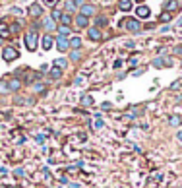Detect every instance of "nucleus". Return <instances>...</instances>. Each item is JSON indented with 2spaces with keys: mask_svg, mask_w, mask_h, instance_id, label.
Listing matches in <instances>:
<instances>
[{
  "mask_svg": "<svg viewBox=\"0 0 182 188\" xmlns=\"http://www.w3.org/2000/svg\"><path fill=\"white\" fill-rule=\"evenodd\" d=\"M153 66L155 68H167V66H173V60H169V58H155Z\"/></svg>",
  "mask_w": 182,
  "mask_h": 188,
  "instance_id": "0eeeda50",
  "label": "nucleus"
},
{
  "mask_svg": "<svg viewBox=\"0 0 182 188\" xmlns=\"http://www.w3.org/2000/svg\"><path fill=\"white\" fill-rule=\"evenodd\" d=\"M79 58H82V53H79V50H74V53L70 54V60H74V62H78Z\"/></svg>",
  "mask_w": 182,
  "mask_h": 188,
  "instance_id": "393cba45",
  "label": "nucleus"
},
{
  "mask_svg": "<svg viewBox=\"0 0 182 188\" xmlns=\"http://www.w3.org/2000/svg\"><path fill=\"white\" fill-rule=\"evenodd\" d=\"M66 10H68V12H74V10H76V4H74V2H66Z\"/></svg>",
  "mask_w": 182,
  "mask_h": 188,
  "instance_id": "cd10ccee",
  "label": "nucleus"
},
{
  "mask_svg": "<svg viewBox=\"0 0 182 188\" xmlns=\"http://www.w3.org/2000/svg\"><path fill=\"white\" fill-rule=\"evenodd\" d=\"M33 89H35V91H43V89H45V85H43V83H35Z\"/></svg>",
  "mask_w": 182,
  "mask_h": 188,
  "instance_id": "2f4dec72",
  "label": "nucleus"
},
{
  "mask_svg": "<svg viewBox=\"0 0 182 188\" xmlns=\"http://www.w3.org/2000/svg\"><path fill=\"white\" fill-rule=\"evenodd\" d=\"M35 142H37V144H43V142H45V136H43V134L35 136Z\"/></svg>",
  "mask_w": 182,
  "mask_h": 188,
  "instance_id": "7c9ffc66",
  "label": "nucleus"
},
{
  "mask_svg": "<svg viewBox=\"0 0 182 188\" xmlns=\"http://www.w3.org/2000/svg\"><path fill=\"white\" fill-rule=\"evenodd\" d=\"M120 27H124V29H128V31H132V33H138V31L142 29V23H140V19L126 18L124 22H120Z\"/></svg>",
  "mask_w": 182,
  "mask_h": 188,
  "instance_id": "f257e3e1",
  "label": "nucleus"
},
{
  "mask_svg": "<svg viewBox=\"0 0 182 188\" xmlns=\"http://www.w3.org/2000/svg\"><path fill=\"white\" fill-rule=\"evenodd\" d=\"M58 31H60V37L70 35V27H68V25H60V27H58Z\"/></svg>",
  "mask_w": 182,
  "mask_h": 188,
  "instance_id": "b1692460",
  "label": "nucleus"
},
{
  "mask_svg": "<svg viewBox=\"0 0 182 188\" xmlns=\"http://www.w3.org/2000/svg\"><path fill=\"white\" fill-rule=\"evenodd\" d=\"M93 105V97L91 95H83L82 97V107H91Z\"/></svg>",
  "mask_w": 182,
  "mask_h": 188,
  "instance_id": "412c9836",
  "label": "nucleus"
},
{
  "mask_svg": "<svg viewBox=\"0 0 182 188\" xmlns=\"http://www.w3.org/2000/svg\"><path fill=\"white\" fill-rule=\"evenodd\" d=\"M74 4H78V6H83V4H85V0H74Z\"/></svg>",
  "mask_w": 182,
  "mask_h": 188,
  "instance_id": "e433bc0d",
  "label": "nucleus"
},
{
  "mask_svg": "<svg viewBox=\"0 0 182 188\" xmlns=\"http://www.w3.org/2000/svg\"><path fill=\"white\" fill-rule=\"evenodd\" d=\"M93 126H95V128L99 130V128H103V126H105V122H103V120H99V118H97V120H95V124H93Z\"/></svg>",
  "mask_w": 182,
  "mask_h": 188,
  "instance_id": "c756f323",
  "label": "nucleus"
},
{
  "mask_svg": "<svg viewBox=\"0 0 182 188\" xmlns=\"http://www.w3.org/2000/svg\"><path fill=\"white\" fill-rule=\"evenodd\" d=\"M161 19H163V22H169V19H170V14H163Z\"/></svg>",
  "mask_w": 182,
  "mask_h": 188,
  "instance_id": "473e14b6",
  "label": "nucleus"
},
{
  "mask_svg": "<svg viewBox=\"0 0 182 188\" xmlns=\"http://www.w3.org/2000/svg\"><path fill=\"white\" fill-rule=\"evenodd\" d=\"M8 93H10V82L0 80V95H8Z\"/></svg>",
  "mask_w": 182,
  "mask_h": 188,
  "instance_id": "ddd939ff",
  "label": "nucleus"
},
{
  "mask_svg": "<svg viewBox=\"0 0 182 188\" xmlns=\"http://www.w3.org/2000/svg\"><path fill=\"white\" fill-rule=\"evenodd\" d=\"M68 43H70L72 49H79V47H82V39H79V37H72Z\"/></svg>",
  "mask_w": 182,
  "mask_h": 188,
  "instance_id": "aec40b11",
  "label": "nucleus"
},
{
  "mask_svg": "<svg viewBox=\"0 0 182 188\" xmlns=\"http://www.w3.org/2000/svg\"><path fill=\"white\" fill-rule=\"evenodd\" d=\"M52 43H54V41H52L51 35H45V37H43V49H45V50H49L52 47Z\"/></svg>",
  "mask_w": 182,
  "mask_h": 188,
  "instance_id": "2eb2a0df",
  "label": "nucleus"
},
{
  "mask_svg": "<svg viewBox=\"0 0 182 188\" xmlns=\"http://www.w3.org/2000/svg\"><path fill=\"white\" fill-rule=\"evenodd\" d=\"M60 22H62V25H70V23L74 22V19H72V16H70V14H62Z\"/></svg>",
  "mask_w": 182,
  "mask_h": 188,
  "instance_id": "4be33fe9",
  "label": "nucleus"
},
{
  "mask_svg": "<svg viewBox=\"0 0 182 188\" xmlns=\"http://www.w3.org/2000/svg\"><path fill=\"white\" fill-rule=\"evenodd\" d=\"M10 31H12V35L18 33V31H19V23H12V25H10Z\"/></svg>",
  "mask_w": 182,
  "mask_h": 188,
  "instance_id": "bb28decb",
  "label": "nucleus"
},
{
  "mask_svg": "<svg viewBox=\"0 0 182 188\" xmlns=\"http://www.w3.org/2000/svg\"><path fill=\"white\" fill-rule=\"evenodd\" d=\"M136 14H138V18H140V19H147V18H149V14H151V10H149L147 6H138Z\"/></svg>",
  "mask_w": 182,
  "mask_h": 188,
  "instance_id": "423d86ee",
  "label": "nucleus"
},
{
  "mask_svg": "<svg viewBox=\"0 0 182 188\" xmlns=\"http://www.w3.org/2000/svg\"><path fill=\"white\" fill-rule=\"evenodd\" d=\"M43 27H45L47 31H52V29H54V19H52V18H47L45 22H43Z\"/></svg>",
  "mask_w": 182,
  "mask_h": 188,
  "instance_id": "f3484780",
  "label": "nucleus"
},
{
  "mask_svg": "<svg viewBox=\"0 0 182 188\" xmlns=\"http://www.w3.org/2000/svg\"><path fill=\"white\" fill-rule=\"evenodd\" d=\"M76 25L78 27H87V18H85V16H76Z\"/></svg>",
  "mask_w": 182,
  "mask_h": 188,
  "instance_id": "dca6fc26",
  "label": "nucleus"
},
{
  "mask_svg": "<svg viewBox=\"0 0 182 188\" xmlns=\"http://www.w3.org/2000/svg\"><path fill=\"white\" fill-rule=\"evenodd\" d=\"M97 23H99V25H105L107 19H105V18H97Z\"/></svg>",
  "mask_w": 182,
  "mask_h": 188,
  "instance_id": "f704fd0d",
  "label": "nucleus"
},
{
  "mask_svg": "<svg viewBox=\"0 0 182 188\" xmlns=\"http://www.w3.org/2000/svg\"><path fill=\"white\" fill-rule=\"evenodd\" d=\"M101 109H103V111H107V109H110V103L107 101V103H103V105H101Z\"/></svg>",
  "mask_w": 182,
  "mask_h": 188,
  "instance_id": "72a5a7b5",
  "label": "nucleus"
},
{
  "mask_svg": "<svg viewBox=\"0 0 182 188\" xmlns=\"http://www.w3.org/2000/svg\"><path fill=\"white\" fill-rule=\"evenodd\" d=\"M176 138H178V140H180V142H182V130H180V132H178V134H176Z\"/></svg>",
  "mask_w": 182,
  "mask_h": 188,
  "instance_id": "4c0bfd02",
  "label": "nucleus"
},
{
  "mask_svg": "<svg viewBox=\"0 0 182 188\" xmlns=\"http://www.w3.org/2000/svg\"><path fill=\"white\" fill-rule=\"evenodd\" d=\"M37 41H39V37H37V31L35 29H31L27 31V35H25V47H27V50H33L37 49Z\"/></svg>",
  "mask_w": 182,
  "mask_h": 188,
  "instance_id": "f03ea898",
  "label": "nucleus"
},
{
  "mask_svg": "<svg viewBox=\"0 0 182 188\" xmlns=\"http://www.w3.org/2000/svg\"><path fill=\"white\" fill-rule=\"evenodd\" d=\"M51 18H52V19H54V22H56V19H60V18H62V12H58V10H54Z\"/></svg>",
  "mask_w": 182,
  "mask_h": 188,
  "instance_id": "a878e982",
  "label": "nucleus"
},
{
  "mask_svg": "<svg viewBox=\"0 0 182 188\" xmlns=\"http://www.w3.org/2000/svg\"><path fill=\"white\" fill-rule=\"evenodd\" d=\"M182 124V118L178 117V114H170L169 117V126H173V128H178Z\"/></svg>",
  "mask_w": 182,
  "mask_h": 188,
  "instance_id": "1a4fd4ad",
  "label": "nucleus"
},
{
  "mask_svg": "<svg viewBox=\"0 0 182 188\" xmlns=\"http://www.w3.org/2000/svg\"><path fill=\"white\" fill-rule=\"evenodd\" d=\"M19 87H21V82L18 80V78H14V80L10 82V91H18Z\"/></svg>",
  "mask_w": 182,
  "mask_h": 188,
  "instance_id": "6ab92c4d",
  "label": "nucleus"
},
{
  "mask_svg": "<svg viewBox=\"0 0 182 188\" xmlns=\"http://www.w3.org/2000/svg\"><path fill=\"white\" fill-rule=\"evenodd\" d=\"M0 37H2V39H10V37H12V31H10V27L4 22L0 23Z\"/></svg>",
  "mask_w": 182,
  "mask_h": 188,
  "instance_id": "6e6552de",
  "label": "nucleus"
},
{
  "mask_svg": "<svg viewBox=\"0 0 182 188\" xmlns=\"http://www.w3.org/2000/svg\"><path fill=\"white\" fill-rule=\"evenodd\" d=\"M118 8L122 12H130L132 10V0H118Z\"/></svg>",
  "mask_w": 182,
  "mask_h": 188,
  "instance_id": "4468645a",
  "label": "nucleus"
},
{
  "mask_svg": "<svg viewBox=\"0 0 182 188\" xmlns=\"http://www.w3.org/2000/svg\"><path fill=\"white\" fill-rule=\"evenodd\" d=\"M49 76H51V80H58V78H62V70L60 68H52L49 72Z\"/></svg>",
  "mask_w": 182,
  "mask_h": 188,
  "instance_id": "a211bd4d",
  "label": "nucleus"
},
{
  "mask_svg": "<svg viewBox=\"0 0 182 188\" xmlns=\"http://www.w3.org/2000/svg\"><path fill=\"white\" fill-rule=\"evenodd\" d=\"M66 64H68V60H66V58H56L52 66H54V68H60V70H62V68L66 66Z\"/></svg>",
  "mask_w": 182,
  "mask_h": 188,
  "instance_id": "5701e85b",
  "label": "nucleus"
},
{
  "mask_svg": "<svg viewBox=\"0 0 182 188\" xmlns=\"http://www.w3.org/2000/svg\"><path fill=\"white\" fill-rule=\"evenodd\" d=\"M174 53H176V54H182V45L176 47V49H174Z\"/></svg>",
  "mask_w": 182,
  "mask_h": 188,
  "instance_id": "c9c22d12",
  "label": "nucleus"
},
{
  "mask_svg": "<svg viewBox=\"0 0 182 188\" xmlns=\"http://www.w3.org/2000/svg\"><path fill=\"white\" fill-rule=\"evenodd\" d=\"M95 14V8L91 6V4H83L82 6V16H85V18H89V16Z\"/></svg>",
  "mask_w": 182,
  "mask_h": 188,
  "instance_id": "f8f14e48",
  "label": "nucleus"
},
{
  "mask_svg": "<svg viewBox=\"0 0 182 188\" xmlns=\"http://www.w3.org/2000/svg\"><path fill=\"white\" fill-rule=\"evenodd\" d=\"M180 6H182V0H170V2H167V6H165V8H167L169 14H170V12H174V10H178Z\"/></svg>",
  "mask_w": 182,
  "mask_h": 188,
  "instance_id": "9d476101",
  "label": "nucleus"
},
{
  "mask_svg": "<svg viewBox=\"0 0 182 188\" xmlns=\"http://www.w3.org/2000/svg\"><path fill=\"white\" fill-rule=\"evenodd\" d=\"M87 37L91 41H101V39H103V35H101V31L97 27H91V29H87Z\"/></svg>",
  "mask_w": 182,
  "mask_h": 188,
  "instance_id": "39448f33",
  "label": "nucleus"
},
{
  "mask_svg": "<svg viewBox=\"0 0 182 188\" xmlns=\"http://www.w3.org/2000/svg\"><path fill=\"white\" fill-rule=\"evenodd\" d=\"M56 49L60 50V53H66V50L70 49V43H68L64 37H58V39H56Z\"/></svg>",
  "mask_w": 182,
  "mask_h": 188,
  "instance_id": "20e7f679",
  "label": "nucleus"
},
{
  "mask_svg": "<svg viewBox=\"0 0 182 188\" xmlns=\"http://www.w3.org/2000/svg\"><path fill=\"white\" fill-rule=\"evenodd\" d=\"M43 2H45V6H56L58 0H43Z\"/></svg>",
  "mask_w": 182,
  "mask_h": 188,
  "instance_id": "c85d7f7f",
  "label": "nucleus"
},
{
  "mask_svg": "<svg viewBox=\"0 0 182 188\" xmlns=\"http://www.w3.org/2000/svg\"><path fill=\"white\" fill-rule=\"evenodd\" d=\"M19 56V53L14 49V47H6V49L2 50V58L6 60V62H12V60H16Z\"/></svg>",
  "mask_w": 182,
  "mask_h": 188,
  "instance_id": "7ed1b4c3",
  "label": "nucleus"
},
{
  "mask_svg": "<svg viewBox=\"0 0 182 188\" xmlns=\"http://www.w3.org/2000/svg\"><path fill=\"white\" fill-rule=\"evenodd\" d=\"M29 14L33 16V18H39V16L43 14V8H41V4H31V6H29Z\"/></svg>",
  "mask_w": 182,
  "mask_h": 188,
  "instance_id": "9b49d317",
  "label": "nucleus"
}]
</instances>
